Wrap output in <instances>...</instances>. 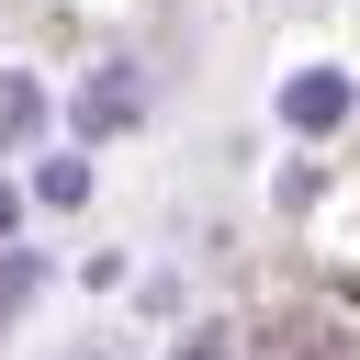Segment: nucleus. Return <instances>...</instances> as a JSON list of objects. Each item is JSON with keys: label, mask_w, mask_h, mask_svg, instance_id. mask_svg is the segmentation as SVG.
Segmentation results:
<instances>
[{"label": "nucleus", "mask_w": 360, "mask_h": 360, "mask_svg": "<svg viewBox=\"0 0 360 360\" xmlns=\"http://www.w3.org/2000/svg\"><path fill=\"white\" fill-rule=\"evenodd\" d=\"M22 292H34V259H0V315H22Z\"/></svg>", "instance_id": "nucleus-6"}, {"label": "nucleus", "mask_w": 360, "mask_h": 360, "mask_svg": "<svg viewBox=\"0 0 360 360\" xmlns=\"http://www.w3.org/2000/svg\"><path fill=\"white\" fill-rule=\"evenodd\" d=\"M11 214H22V191H11V180H0V236H11Z\"/></svg>", "instance_id": "nucleus-7"}, {"label": "nucleus", "mask_w": 360, "mask_h": 360, "mask_svg": "<svg viewBox=\"0 0 360 360\" xmlns=\"http://www.w3.org/2000/svg\"><path fill=\"white\" fill-rule=\"evenodd\" d=\"M281 124H292V135H326V124H349V79H338V68H304V79H281Z\"/></svg>", "instance_id": "nucleus-2"}, {"label": "nucleus", "mask_w": 360, "mask_h": 360, "mask_svg": "<svg viewBox=\"0 0 360 360\" xmlns=\"http://www.w3.org/2000/svg\"><path fill=\"white\" fill-rule=\"evenodd\" d=\"M34 124H45V101H34V79H0V146H11V135H34Z\"/></svg>", "instance_id": "nucleus-5"}, {"label": "nucleus", "mask_w": 360, "mask_h": 360, "mask_svg": "<svg viewBox=\"0 0 360 360\" xmlns=\"http://www.w3.org/2000/svg\"><path fill=\"white\" fill-rule=\"evenodd\" d=\"M259 360H360V338L326 326V315H270L259 326Z\"/></svg>", "instance_id": "nucleus-1"}, {"label": "nucleus", "mask_w": 360, "mask_h": 360, "mask_svg": "<svg viewBox=\"0 0 360 360\" xmlns=\"http://www.w3.org/2000/svg\"><path fill=\"white\" fill-rule=\"evenodd\" d=\"M135 112H146V90H135L124 68H101V79H90V101H79V124H90V135H112V124H135Z\"/></svg>", "instance_id": "nucleus-3"}, {"label": "nucleus", "mask_w": 360, "mask_h": 360, "mask_svg": "<svg viewBox=\"0 0 360 360\" xmlns=\"http://www.w3.org/2000/svg\"><path fill=\"white\" fill-rule=\"evenodd\" d=\"M34 191L68 214V202H90V169H79V158H45V169H34Z\"/></svg>", "instance_id": "nucleus-4"}]
</instances>
